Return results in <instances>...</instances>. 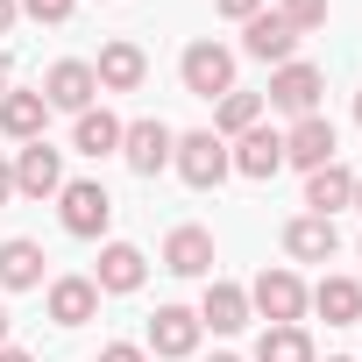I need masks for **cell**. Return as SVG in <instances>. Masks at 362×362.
Listing matches in <instances>:
<instances>
[{"mask_svg":"<svg viewBox=\"0 0 362 362\" xmlns=\"http://www.w3.org/2000/svg\"><path fill=\"white\" fill-rule=\"evenodd\" d=\"M249 291V313L263 320V327H305V313H313V291H305V277L298 270H263L256 284H242Z\"/></svg>","mask_w":362,"mask_h":362,"instance_id":"cell-1","label":"cell"},{"mask_svg":"<svg viewBox=\"0 0 362 362\" xmlns=\"http://www.w3.org/2000/svg\"><path fill=\"white\" fill-rule=\"evenodd\" d=\"M57 221H64V235L100 242V235L114 228V192L100 185V177H64V192H57Z\"/></svg>","mask_w":362,"mask_h":362,"instance_id":"cell-2","label":"cell"},{"mask_svg":"<svg viewBox=\"0 0 362 362\" xmlns=\"http://www.w3.org/2000/svg\"><path fill=\"white\" fill-rule=\"evenodd\" d=\"M177 78H185L192 100H228L235 93V50L199 36V43H185V57H177Z\"/></svg>","mask_w":362,"mask_h":362,"instance_id":"cell-3","label":"cell"},{"mask_svg":"<svg viewBox=\"0 0 362 362\" xmlns=\"http://www.w3.org/2000/svg\"><path fill=\"white\" fill-rule=\"evenodd\" d=\"M170 170L185 177L192 192H214L221 177L235 170V156H228V142H221L214 128H192V135H177V149H170Z\"/></svg>","mask_w":362,"mask_h":362,"instance_id":"cell-4","label":"cell"},{"mask_svg":"<svg viewBox=\"0 0 362 362\" xmlns=\"http://www.w3.org/2000/svg\"><path fill=\"white\" fill-rule=\"evenodd\" d=\"M320 93H327V71H320V64H305V57H291V64H277V71H270L263 107H277V114L305 121V114H320Z\"/></svg>","mask_w":362,"mask_h":362,"instance_id":"cell-5","label":"cell"},{"mask_svg":"<svg viewBox=\"0 0 362 362\" xmlns=\"http://www.w3.org/2000/svg\"><path fill=\"white\" fill-rule=\"evenodd\" d=\"M199 334H206V327H199V313H192V305H156V313H149V341H142V348H149L156 362H185V355H199Z\"/></svg>","mask_w":362,"mask_h":362,"instance_id":"cell-6","label":"cell"},{"mask_svg":"<svg viewBox=\"0 0 362 362\" xmlns=\"http://www.w3.org/2000/svg\"><path fill=\"white\" fill-rule=\"evenodd\" d=\"M43 100H50V114H86L93 100H100V78H93V64L86 57H64V64H50L43 71V86H36Z\"/></svg>","mask_w":362,"mask_h":362,"instance_id":"cell-7","label":"cell"},{"mask_svg":"<svg viewBox=\"0 0 362 362\" xmlns=\"http://www.w3.org/2000/svg\"><path fill=\"white\" fill-rule=\"evenodd\" d=\"M170 149H177V128H170V121H128V128H121V163H128L135 177H156V170L170 163Z\"/></svg>","mask_w":362,"mask_h":362,"instance_id":"cell-8","label":"cell"},{"mask_svg":"<svg viewBox=\"0 0 362 362\" xmlns=\"http://www.w3.org/2000/svg\"><path fill=\"white\" fill-rule=\"evenodd\" d=\"M242 50H249L256 64H270V71H277V64H291V57H298V29H291L277 8H263V15H249V22H242Z\"/></svg>","mask_w":362,"mask_h":362,"instance_id":"cell-9","label":"cell"},{"mask_svg":"<svg viewBox=\"0 0 362 362\" xmlns=\"http://www.w3.org/2000/svg\"><path fill=\"white\" fill-rule=\"evenodd\" d=\"M15 192H22V199H57V192H64V149L22 142V156H15Z\"/></svg>","mask_w":362,"mask_h":362,"instance_id":"cell-10","label":"cell"},{"mask_svg":"<svg viewBox=\"0 0 362 362\" xmlns=\"http://www.w3.org/2000/svg\"><path fill=\"white\" fill-rule=\"evenodd\" d=\"M93 78H100V93H142V78H149V57H142V43H128V36L100 43V64H93Z\"/></svg>","mask_w":362,"mask_h":362,"instance_id":"cell-11","label":"cell"},{"mask_svg":"<svg viewBox=\"0 0 362 362\" xmlns=\"http://www.w3.org/2000/svg\"><path fill=\"white\" fill-rule=\"evenodd\" d=\"M334 149H341V135H334L327 114H305V121H291V135H284V163H291V170H320V163H334Z\"/></svg>","mask_w":362,"mask_h":362,"instance_id":"cell-12","label":"cell"},{"mask_svg":"<svg viewBox=\"0 0 362 362\" xmlns=\"http://www.w3.org/2000/svg\"><path fill=\"white\" fill-rule=\"evenodd\" d=\"M142 277H149V256L135 242H107L100 249V270H93L100 298H128V291H142Z\"/></svg>","mask_w":362,"mask_h":362,"instance_id":"cell-13","label":"cell"},{"mask_svg":"<svg viewBox=\"0 0 362 362\" xmlns=\"http://www.w3.org/2000/svg\"><path fill=\"white\" fill-rule=\"evenodd\" d=\"M228 156H235V170H242V177H256V185H263V177H277V170H284V135L256 121L249 135H235V142H228Z\"/></svg>","mask_w":362,"mask_h":362,"instance_id":"cell-14","label":"cell"},{"mask_svg":"<svg viewBox=\"0 0 362 362\" xmlns=\"http://www.w3.org/2000/svg\"><path fill=\"white\" fill-rule=\"evenodd\" d=\"M256 313H249V291L228 284V277H206V298H199V327L206 334H242Z\"/></svg>","mask_w":362,"mask_h":362,"instance_id":"cell-15","label":"cell"},{"mask_svg":"<svg viewBox=\"0 0 362 362\" xmlns=\"http://www.w3.org/2000/svg\"><path fill=\"white\" fill-rule=\"evenodd\" d=\"M348 199H355V170H348L341 156H334V163H320V170H305V214L334 221Z\"/></svg>","mask_w":362,"mask_h":362,"instance_id":"cell-16","label":"cell"},{"mask_svg":"<svg viewBox=\"0 0 362 362\" xmlns=\"http://www.w3.org/2000/svg\"><path fill=\"white\" fill-rule=\"evenodd\" d=\"M334 249H341L334 221H320V214L284 221V256H291V263H334Z\"/></svg>","mask_w":362,"mask_h":362,"instance_id":"cell-17","label":"cell"},{"mask_svg":"<svg viewBox=\"0 0 362 362\" xmlns=\"http://www.w3.org/2000/svg\"><path fill=\"white\" fill-rule=\"evenodd\" d=\"M50 320L57 327H86V320H100V284L93 277H50Z\"/></svg>","mask_w":362,"mask_h":362,"instance_id":"cell-18","label":"cell"},{"mask_svg":"<svg viewBox=\"0 0 362 362\" xmlns=\"http://www.w3.org/2000/svg\"><path fill=\"white\" fill-rule=\"evenodd\" d=\"M163 270H170V277H214V235H206V228H170Z\"/></svg>","mask_w":362,"mask_h":362,"instance_id":"cell-19","label":"cell"},{"mask_svg":"<svg viewBox=\"0 0 362 362\" xmlns=\"http://www.w3.org/2000/svg\"><path fill=\"white\" fill-rule=\"evenodd\" d=\"M43 242H29V235H8L0 242V291H36L43 284Z\"/></svg>","mask_w":362,"mask_h":362,"instance_id":"cell-20","label":"cell"},{"mask_svg":"<svg viewBox=\"0 0 362 362\" xmlns=\"http://www.w3.org/2000/svg\"><path fill=\"white\" fill-rule=\"evenodd\" d=\"M121 128H128V121H114L107 107H86V114H71V149L93 156V163H100V156H121Z\"/></svg>","mask_w":362,"mask_h":362,"instance_id":"cell-21","label":"cell"},{"mask_svg":"<svg viewBox=\"0 0 362 362\" xmlns=\"http://www.w3.org/2000/svg\"><path fill=\"white\" fill-rule=\"evenodd\" d=\"M43 121H50V100L43 93H0V135H15V142H43Z\"/></svg>","mask_w":362,"mask_h":362,"instance_id":"cell-22","label":"cell"},{"mask_svg":"<svg viewBox=\"0 0 362 362\" xmlns=\"http://www.w3.org/2000/svg\"><path fill=\"white\" fill-rule=\"evenodd\" d=\"M313 313H320L327 327H355V320H362V284H355V277H320V284H313Z\"/></svg>","mask_w":362,"mask_h":362,"instance_id":"cell-23","label":"cell"},{"mask_svg":"<svg viewBox=\"0 0 362 362\" xmlns=\"http://www.w3.org/2000/svg\"><path fill=\"white\" fill-rule=\"evenodd\" d=\"M256 121H263V93H242V86H235L228 100H214V135H221V142L249 135Z\"/></svg>","mask_w":362,"mask_h":362,"instance_id":"cell-24","label":"cell"},{"mask_svg":"<svg viewBox=\"0 0 362 362\" xmlns=\"http://www.w3.org/2000/svg\"><path fill=\"white\" fill-rule=\"evenodd\" d=\"M256 362H320L305 327H263L256 334Z\"/></svg>","mask_w":362,"mask_h":362,"instance_id":"cell-25","label":"cell"},{"mask_svg":"<svg viewBox=\"0 0 362 362\" xmlns=\"http://www.w3.org/2000/svg\"><path fill=\"white\" fill-rule=\"evenodd\" d=\"M277 15H284L298 36H313V29H327V0H277Z\"/></svg>","mask_w":362,"mask_h":362,"instance_id":"cell-26","label":"cell"},{"mask_svg":"<svg viewBox=\"0 0 362 362\" xmlns=\"http://www.w3.org/2000/svg\"><path fill=\"white\" fill-rule=\"evenodd\" d=\"M71 8H78V0H22V15H29V22H43V29L71 22Z\"/></svg>","mask_w":362,"mask_h":362,"instance_id":"cell-27","label":"cell"},{"mask_svg":"<svg viewBox=\"0 0 362 362\" xmlns=\"http://www.w3.org/2000/svg\"><path fill=\"white\" fill-rule=\"evenodd\" d=\"M100 362H149V348H142V341H107Z\"/></svg>","mask_w":362,"mask_h":362,"instance_id":"cell-28","label":"cell"},{"mask_svg":"<svg viewBox=\"0 0 362 362\" xmlns=\"http://www.w3.org/2000/svg\"><path fill=\"white\" fill-rule=\"evenodd\" d=\"M214 15H228V22H249V15H263V0H214Z\"/></svg>","mask_w":362,"mask_h":362,"instance_id":"cell-29","label":"cell"},{"mask_svg":"<svg viewBox=\"0 0 362 362\" xmlns=\"http://www.w3.org/2000/svg\"><path fill=\"white\" fill-rule=\"evenodd\" d=\"M8 199H15V163L0 156V206H8Z\"/></svg>","mask_w":362,"mask_h":362,"instance_id":"cell-30","label":"cell"},{"mask_svg":"<svg viewBox=\"0 0 362 362\" xmlns=\"http://www.w3.org/2000/svg\"><path fill=\"white\" fill-rule=\"evenodd\" d=\"M15 15H22V0H0V36L15 29Z\"/></svg>","mask_w":362,"mask_h":362,"instance_id":"cell-31","label":"cell"},{"mask_svg":"<svg viewBox=\"0 0 362 362\" xmlns=\"http://www.w3.org/2000/svg\"><path fill=\"white\" fill-rule=\"evenodd\" d=\"M0 362H36V355H22V348H0Z\"/></svg>","mask_w":362,"mask_h":362,"instance_id":"cell-32","label":"cell"},{"mask_svg":"<svg viewBox=\"0 0 362 362\" xmlns=\"http://www.w3.org/2000/svg\"><path fill=\"white\" fill-rule=\"evenodd\" d=\"M0 348H8V305H0Z\"/></svg>","mask_w":362,"mask_h":362,"instance_id":"cell-33","label":"cell"},{"mask_svg":"<svg viewBox=\"0 0 362 362\" xmlns=\"http://www.w3.org/2000/svg\"><path fill=\"white\" fill-rule=\"evenodd\" d=\"M348 206H355V214H362V177H355V199H348Z\"/></svg>","mask_w":362,"mask_h":362,"instance_id":"cell-34","label":"cell"},{"mask_svg":"<svg viewBox=\"0 0 362 362\" xmlns=\"http://www.w3.org/2000/svg\"><path fill=\"white\" fill-rule=\"evenodd\" d=\"M0 93H8V57H0Z\"/></svg>","mask_w":362,"mask_h":362,"instance_id":"cell-35","label":"cell"},{"mask_svg":"<svg viewBox=\"0 0 362 362\" xmlns=\"http://www.w3.org/2000/svg\"><path fill=\"white\" fill-rule=\"evenodd\" d=\"M214 362H242V355H214Z\"/></svg>","mask_w":362,"mask_h":362,"instance_id":"cell-36","label":"cell"},{"mask_svg":"<svg viewBox=\"0 0 362 362\" xmlns=\"http://www.w3.org/2000/svg\"><path fill=\"white\" fill-rule=\"evenodd\" d=\"M355 121H362V93H355Z\"/></svg>","mask_w":362,"mask_h":362,"instance_id":"cell-37","label":"cell"},{"mask_svg":"<svg viewBox=\"0 0 362 362\" xmlns=\"http://www.w3.org/2000/svg\"><path fill=\"white\" fill-rule=\"evenodd\" d=\"M327 362H355V355H327Z\"/></svg>","mask_w":362,"mask_h":362,"instance_id":"cell-38","label":"cell"},{"mask_svg":"<svg viewBox=\"0 0 362 362\" xmlns=\"http://www.w3.org/2000/svg\"><path fill=\"white\" fill-rule=\"evenodd\" d=\"M355 362H362V355H355Z\"/></svg>","mask_w":362,"mask_h":362,"instance_id":"cell-39","label":"cell"}]
</instances>
